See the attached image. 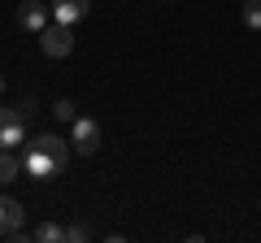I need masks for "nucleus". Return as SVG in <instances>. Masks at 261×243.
<instances>
[{"mask_svg":"<svg viewBox=\"0 0 261 243\" xmlns=\"http://www.w3.org/2000/svg\"><path fill=\"white\" fill-rule=\"evenodd\" d=\"M22 161H27V174L39 178V183H44V178H57L65 165H70V139H61V135L44 131V135H35V139L27 143Z\"/></svg>","mask_w":261,"mask_h":243,"instance_id":"f257e3e1","label":"nucleus"},{"mask_svg":"<svg viewBox=\"0 0 261 243\" xmlns=\"http://www.w3.org/2000/svg\"><path fill=\"white\" fill-rule=\"evenodd\" d=\"M39 48H44V56H53V61H61V56L74 52V31L65 26V22H48L44 31H39Z\"/></svg>","mask_w":261,"mask_h":243,"instance_id":"f03ea898","label":"nucleus"},{"mask_svg":"<svg viewBox=\"0 0 261 243\" xmlns=\"http://www.w3.org/2000/svg\"><path fill=\"white\" fill-rule=\"evenodd\" d=\"M70 148H79V157H92V152L100 148V122L79 113V117L70 122Z\"/></svg>","mask_w":261,"mask_h":243,"instance_id":"7ed1b4c3","label":"nucleus"},{"mask_svg":"<svg viewBox=\"0 0 261 243\" xmlns=\"http://www.w3.org/2000/svg\"><path fill=\"white\" fill-rule=\"evenodd\" d=\"M48 22H53V5H44V0H22L18 5V26L22 31H44Z\"/></svg>","mask_w":261,"mask_h":243,"instance_id":"20e7f679","label":"nucleus"},{"mask_svg":"<svg viewBox=\"0 0 261 243\" xmlns=\"http://www.w3.org/2000/svg\"><path fill=\"white\" fill-rule=\"evenodd\" d=\"M27 139V117L22 109H0V148H18Z\"/></svg>","mask_w":261,"mask_h":243,"instance_id":"39448f33","label":"nucleus"},{"mask_svg":"<svg viewBox=\"0 0 261 243\" xmlns=\"http://www.w3.org/2000/svg\"><path fill=\"white\" fill-rule=\"evenodd\" d=\"M22 222H27V208H22L13 196H0V239L22 234Z\"/></svg>","mask_w":261,"mask_h":243,"instance_id":"423d86ee","label":"nucleus"},{"mask_svg":"<svg viewBox=\"0 0 261 243\" xmlns=\"http://www.w3.org/2000/svg\"><path fill=\"white\" fill-rule=\"evenodd\" d=\"M87 9H92V0H53V18L65 22V26H74V22L87 18Z\"/></svg>","mask_w":261,"mask_h":243,"instance_id":"0eeeda50","label":"nucleus"},{"mask_svg":"<svg viewBox=\"0 0 261 243\" xmlns=\"http://www.w3.org/2000/svg\"><path fill=\"white\" fill-rule=\"evenodd\" d=\"M22 169H27V161H22L18 152H13V148H0V187H9Z\"/></svg>","mask_w":261,"mask_h":243,"instance_id":"6e6552de","label":"nucleus"},{"mask_svg":"<svg viewBox=\"0 0 261 243\" xmlns=\"http://www.w3.org/2000/svg\"><path fill=\"white\" fill-rule=\"evenodd\" d=\"M35 239H39V243H65V226H57V222H39V226H35Z\"/></svg>","mask_w":261,"mask_h":243,"instance_id":"1a4fd4ad","label":"nucleus"},{"mask_svg":"<svg viewBox=\"0 0 261 243\" xmlns=\"http://www.w3.org/2000/svg\"><path fill=\"white\" fill-rule=\"evenodd\" d=\"M240 18H244V26H248V31H261V0H244Z\"/></svg>","mask_w":261,"mask_h":243,"instance_id":"9d476101","label":"nucleus"},{"mask_svg":"<svg viewBox=\"0 0 261 243\" xmlns=\"http://www.w3.org/2000/svg\"><path fill=\"white\" fill-rule=\"evenodd\" d=\"M53 117H57V122H74V117H79V104L70 100V96H61V100L53 104Z\"/></svg>","mask_w":261,"mask_h":243,"instance_id":"9b49d317","label":"nucleus"},{"mask_svg":"<svg viewBox=\"0 0 261 243\" xmlns=\"http://www.w3.org/2000/svg\"><path fill=\"white\" fill-rule=\"evenodd\" d=\"M83 239H87V226H79V222L65 226V243H83Z\"/></svg>","mask_w":261,"mask_h":243,"instance_id":"f8f14e48","label":"nucleus"},{"mask_svg":"<svg viewBox=\"0 0 261 243\" xmlns=\"http://www.w3.org/2000/svg\"><path fill=\"white\" fill-rule=\"evenodd\" d=\"M0 96H5V78H0Z\"/></svg>","mask_w":261,"mask_h":243,"instance_id":"ddd939ff","label":"nucleus"}]
</instances>
